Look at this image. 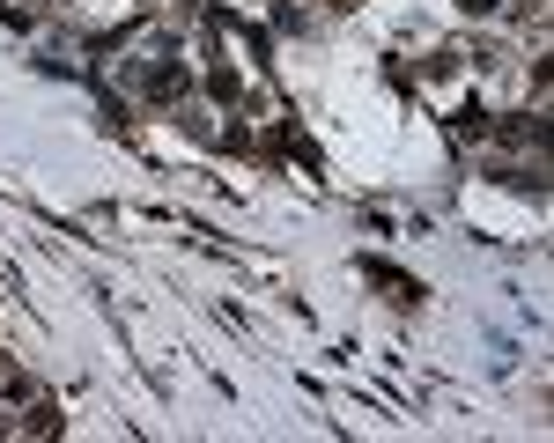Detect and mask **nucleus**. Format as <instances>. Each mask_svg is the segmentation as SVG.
<instances>
[{"mask_svg": "<svg viewBox=\"0 0 554 443\" xmlns=\"http://www.w3.org/2000/svg\"><path fill=\"white\" fill-rule=\"evenodd\" d=\"M23 429H30V436H52V429H60V407H52V399H30V421H23Z\"/></svg>", "mask_w": 554, "mask_h": 443, "instance_id": "obj_1", "label": "nucleus"}]
</instances>
